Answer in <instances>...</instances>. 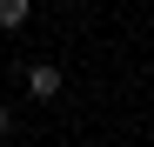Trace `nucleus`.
Segmentation results:
<instances>
[{"instance_id":"f03ea898","label":"nucleus","mask_w":154,"mask_h":147,"mask_svg":"<svg viewBox=\"0 0 154 147\" xmlns=\"http://www.w3.org/2000/svg\"><path fill=\"white\" fill-rule=\"evenodd\" d=\"M27 14H34V0H0V27H20Z\"/></svg>"},{"instance_id":"7ed1b4c3","label":"nucleus","mask_w":154,"mask_h":147,"mask_svg":"<svg viewBox=\"0 0 154 147\" xmlns=\"http://www.w3.org/2000/svg\"><path fill=\"white\" fill-rule=\"evenodd\" d=\"M7 127H14V114H7V107H0V140H7Z\"/></svg>"},{"instance_id":"f257e3e1","label":"nucleus","mask_w":154,"mask_h":147,"mask_svg":"<svg viewBox=\"0 0 154 147\" xmlns=\"http://www.w3.org/2000/svg\"><path fill=\"white\" fill-rule=\"evenodd\" d=\"M27 94H34V100H54V94H60V67L54 60H34L27 67Z\"/></svg>"}]
</instances>
